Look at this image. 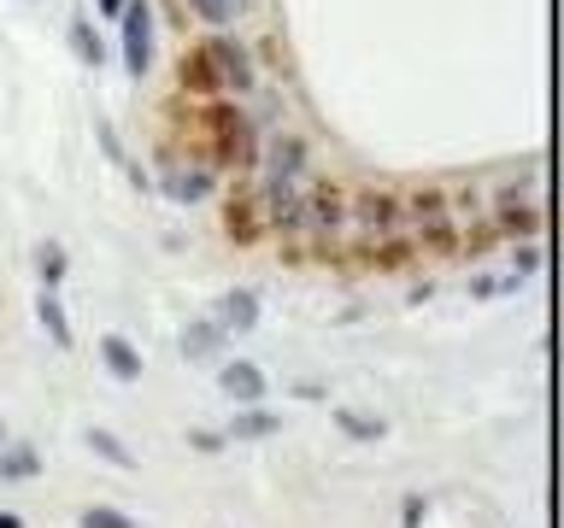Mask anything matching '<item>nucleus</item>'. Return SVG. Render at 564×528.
<instances>
[{
  "mask_svg": "<svg viewBox=\"0 0 564 528\" xmlns=\"http://www.w3.org/2000/svg\"><path fill=\"white\" fill-rule=\"evenodd\" d=\"M0 528H24V517H12V510H0Z\"/></svg>",
  "mask_w": 564,
  "mask_h": 528,
  "instance_id": "31",
  "label": "nucleus"
},
{
  "mask_svg": "<svg viewBox=\"0 0 564 528\" xmlns=\"http://www.w3.org/2000/svg\"><path fill=\"white\" fill-rule=\"evenodd\" d=\"M470 299H500V276H476L470 282Z\"/></svg>",
  "mask_w": 564,
  "mask_h": 528,
  "instance_id": "29",
  "label": "nucleus"
},
{
  "mask_svg": "<svg viewBox=\"0 0 564 528\" xmlns=\"http://www.w3.org/2000/svg\"><path fill=\"white\" fill-rule=\"evenodd\" d=\"M183 7L200 18L206 30H224V24H236V18L247 12V0H183Z\"/></svg>",
  "mask_w": 564,
  "mask_h": 528,
  "instance_id": "19",
  "label": "nucleus"
},
{
  "mask_svg": "<svg viewBox=\"0 0 564 528\" xmlns=\"http://www.w3.org/2000/svg\"><path fill=\"white\" fill-rule=\"evenodd\" d=\"M176 346H183V359H218V352H224V329L212 323V317H188L183 334H176Z\"/></svg>",
  "mask_w": 564,
  "mask_h": 528,
  "instance_id": "12",
  "label": "nucleus"
},
{
  "mask_svg": "<svg viewBox=\"0 0 564 528\" xmlns=\"http://www.w3.org/2000/svg\"><path fill=\"white\" fill-rule=\"evenodd\" d=\"M70 53H77L83 65H106V47H100V35H95V24H88V18H77V24H70Z\"/></svg>",
  "mask_w": 564,
  "mask_h": 528,
  "instance_id": "22",
  "label": "nucleus"
},
{
  "mask_svg": "<svg viewBox=\"0 0 564 528\" xmlns=\"http://www.w3.org/2000/svg\"><path fill=\"white\" fill-rule=\"evenodd\" d=\"M200 130H206V147H212V170L218 176H253L259 170V123L241 112L236 100H206L200 106Z\"/></svg>",
  "mask_w": 564,
  "mask_h": 528,
  "instance_id": "1",
  "label": "nucleus"
},
{
  "mask_svg": "<svg viewBox=\"0 0 564 528\" xmlns=\"http://www.w3.org/2000/svg\"><path fill=\"white\" fill-rule=\"evenodd\" d=\"M100 359L118 382H141V352L123 341V334H100Z\"/></svg>",
  "mask_w": 564,
  "mask_h": 528,
  "instance_id": "14",
  "label": "nucleus"
},
{
  "mask_svg": "<svg viewBox=\"0 0 564 528\" xmlns=\"http://www.w3.org/2000/svg\"><path fill=\"white\" fill-rule=\"evenodd\" d=\"M224 235L236 246H259L264 241V211L253 200V183H241V188L224 194Z\"/></svg>",
  "mask_w": 564,
  "mask_h": 528,
  "instance_id": "7",
  "label": "nucleus"
},
{
  "mask_svg": "<svg viewBox=\"0 0 564 528\" xmlns=\"http://www.w3.org/2000/svg\"><path fill=\"white\" fill-rule=\"evenodd\" d=\"M400 229L417 246V258H458V223L447 211V188L417 183L400 194Z\"/></svg>",
  "mask_w": 564,
  "mask_h": 528,
  "instance_id": "2",
  "label": "nucleus"
},
{
  "mask_svg": "<svg viewBox=\"0 0 564 528\" xmlns=\"http://www.w3.org/2000/svg\"><path fill=\"white\" fill-rule=\"evenodd\" d=\"M506 206H541V183L535 176H506V183L488 194V211H506Z\"/></svg>",
  "mask_w": 564,
  "mask_h": 528,
  "instance_id": "17",
  "label": "nucleus"
},
{
  "mask_svg": "<svg viewBox=\"0 0 564 528\" xmlns=\"http://www.w3.org/2000/svg\"><path fill=\"white\" fill-rule=\"evenodd\" d=\"M118 24H123V70L141 82L153 65V0H123Z\"/></svg>",
  "mask_w": 564,
  "mask_h": 528,
  "instance_id": "5",
  "label": "nucleus"
},
{
  "mask_svg": "<svg viewBox=\"0 0 564 528\" xmlns=\"http://www.w3.org/2000/svg\"><path fill=\"white\" fill-rule=\"evenodd\" d=\"M165 194H171V200H183V206L212 200V194H218V170H212V165H176V158H165Z\"/></svg>",
  "mask_w": 564,
  "mask_h": 528,
  "instance_id": "8",
  "label": "nucleus"
},
{
  "mask_svg": "<svg viewBox=\"0 0 564 528\" xmlns=\"http://www.w3.org/2000/svg\"><path fill=\"white\" fill-rule=\"evenodd\" d=\"M271 435H282V417L271 405H241V417H229L224 440H271Z\"/></svg>",
  "mask_w": 564,
  "mask_h": 528,
  "instance_id": "13",
  "label": "nucleus"
},
{
  "mask_svg": "<svg viewBox=\"0 0 564 528\" xmlns=\"http://www.w3.org/2000/svg\"><path fill=\"white\" fill-rule=\"evenodd\" d=\"M77 528H141V522L112 510V505H88V510H77Z\"/></svg>",
  "mask_w": 564,
  "mask_h": 528,
  "instance_id": "24",
  "label": "nucleus"
},
{
  "mask_svg": "<svg viewBox=\"0 0 564 528\" xmlns=\"http://www.w3.org/2000/svg\"><path fill=\"white\" fill-rule=\"evenodd\" d=\"M88 447H95V458H106L112 470H135V452L123 447L112 429H88Z\"/></svg>",
  "mask_w": 564,
  "mask_h": 528,
  "instance_id": "21",
  "label": "nucleus"
},
{
  "mask_svg": "<svg viewBox=\"0 0 564 528\" xmlns=\"http://www.w3.org/2000/svg\"><path fill=\"white\" fill-rule=\"evenodd\" d=\"M95 7H100L106 18H118V12H123V0H95Z\"/></svg>",
  "mask_w": 564,
  "mask_h": 528,
  "instance_id": "30",
  "label": "nucleus"
},
{
  "mask_svg": "<svg viewBox=\"0 0 564 528\" xmlns=\"http://www.w3.org/2000/svg\"><path fill=\"white\" fill-rule=\"evenodd\" d=\"M188 447L194 452H224V435L218 429H188Z\"/></svg>",
  "mask_w": 564,
  "mask_h": 528,
  "instance_id": "27",
  "label": "nucleus"
},
{
  "mask_svg": "<svg viewBox=\"0 0 564 528\" xmlns=\"http://www.w3.org/2000/svg\"><path fill=\"white\" fill-rule=\"evenodd\" d=\"M218 387H224L236 405H264V370L247 364V359H229V364L218 370Z\"/></svg>",
  "mask_w": 564,
  "mask_h": 528,
  "instance_id": "9",
  "label": "nucleus"
},
{
  "mask_svg": "<svg viewBox=\"0 0 564 528\" xmlns=\"http://www.w3.org/2000/svg\"><path fill=\"white\" fill-rule=\"evenodd\" d=\"M423 510H430V505H423L417 493H412V499L400 505V528H417V522H423Z\"/></svg>",
  "mask_w": 564,
  "mask_h": 528,
  "instance_id": "28",
  "label": "nucleus"
},
{
  "mask_svg": "<svg viewBox=\"0 0 564 528\" xmlns=\"http://www.w3.org/2000/svg\"><path fill=\"white\" fill-rule=\"evenodd\" d=\"M35 475H42L35 447H0V482H35Z\"/></svg>",
  "mask_w": 564,
  "mask_h": 528,
  "instance_id": "18",
  "label": "nucleus"
},
{
  "mask_svg": "<svg viewBox=\"0 0 564 528\" xmlns=\"http://www.w3.org/2000/svg\"><path fill=\"white\" fill-rule=\"evenodd\" d=\"M212 323H218L224 334H229V329H236V334H241V329H259V294H253V288H229V294L218 299V311H212Z\"/></svg>",
  "mask_w": 564,
  "mask_h": 528,
  "instance_id": "10",
  "label": "nucleus"
},
{
  "mask_svg": "<svg viewBox=\"0 0 564 528\" xmlns=\"http://www.w3.org/2000/svg\"><path fill=\"white\" fill-rule=\"evenodd\" d=\"M253 176H312V147L306 135H264L259 141V170Z\"/></svg>",
  "mask_w": 564,
  "mask_h": 528,
  "instance_id": "6",
  "label": "nucleus"
},
{
  "mask_svg": "<svg viewBox=\"0 0 564 528\" xmlns=\"http://www.w3.org/2000/svg\"><path fill=\"white\" fill-rule=\"evenodd\" d=\"M400 235L405 229H400V194L394 188H382V183L347 188V253L352 258L382 246V241H400Z\"/></svg>",
  "mask_w": 564,
  "mask_h": 528,
  "instance_id": "3",
  "label": "nucleus"
},
{
  "mask_svg": "<svg viewBox=\"0 0 564 528\" xmlns=\"http://www.w3.org/2000/svg\"><path fill=\"white\" fill-rule=\"evenodd\" d=\"M535 271H541V246H535V241H511V271H506V276L529 282Z\"/></svg>",
  "mask_w": 564,
  "mask_h": 528,
  "instance_id": "25",
  "label": "nucleus"
},
{
  "mask_svg": "<svg viewBox=\"0 0 564 528\" xmlns=\"http://www.w3.org/2000/svg\"><path fill=\"white\" fill-rule=\"evenodd\" d=\"M0 447H7V417H0Z\"/></svg>",
  "mask_w": 564,
  "mask_h": 528,
  "instance_id": "32",
  "label": "nucleus"
},
{
  "mask_svg": "<svg viewBox=\"0 0 564 528\" xmlns=\"http://www.w3.org/2000/svg\"><path fill=\"white\" fill-rule=\"evenodd\" d=\"M194 47H200V59H206V70H212V82H218V100H241V95H253V88H259L253 47L236 42L229 30H212V35H200Z\"/></svg>",
  "mask_w": 564,
  "mask_h": 528,
  "instance_id": "4",
  "label": "nucleus"
},
{
  "mask_svg": "<svg viewBox=\"0 0 564 528\" xmlns=\"http://www.w3.org/2000/svg\"><path fill=\"white\" fill-rule=\"evenodd\" d=\"M335 429H341L347 440H382L388 422L382 417H365V411H335Z\"/></svg>",
  "mask_w": 564,
  "mask_h": 528,
  "instance_id": "23",
  "label": "nucleus"
},
{
  "mask_svg": "<svg viewBox=\"0 0 564 528\" xmlns=\"http://www.w3.org/2000/svg\"><path fill=\"white\" fill-rule=\"evenodd\" d=\"M65 271H70V258H65V246H59V241H42V246H35V276H42V288H47V294L65 282Z\"/></svg>",
  "mask_w": 564,
  "mask_h": 528,
  "instance_id": "20",
  "label": "nucleus"
},
{
  "mask_svg": "<svg viewBox=\"0 0 564 528\" xmlns=\"http://www.w3.org/2000/svg\"><path fill=\"white\" fill-rule=\"evenodd\" d=\"M35 323L47 329V341L59 346V352H70V317H65V306H59V294L42 288V299H35Z\"/></svg>",
  "mask_w": 564,
  "mask_h": 528,
  "instance_id": "15",
  "label": "nucleus"
},
{
  "mask_svg": "<svg viewBox=\"0 0 564 528\" xmlns=\"http://www.w3.org/2000/svg\"><path fill=\"white\" fill-rule=\"evenodd\" d=\"M359 264H370V271H412L417 246L400 235V241H382V246H370V253H359Z\"/></svg>",
  "mask_w": 564,
  "mask_h": 528,
  "instance_id": "16",
  "label": "nucleus"
},
{
  "mask_svg": "<svg viewBox=\"0 0 564 528\" xmlns=\"http://www.w3.org/2000/svg\"><path fill=\"white\" fill-rule=\"evenodd\" d=\"M488 229L500 241H535L541 235V206H506V211H488Z\"/></svg>",
  "mask_w": 564,
  "mask_h": 528,
  "instance_id": "11",
  "label": "nucleus"
},
{
  "mask_svg": "<svg viewBox=\"0 0 564 528\" xmlns=\"http://www.w3.org/2000/svg\"><path fill=\"white\" fill-rule=\"evenodd\" d=\"M95 135H100V147H106V158H112V165H130V158H123V147H118V135H112V123H95Z\"/></svg>",
  "mask_w": 564,
  "mask_h": 528,
  "instance_id": "26",
  "label": "nucleus"
}]
</instances>
